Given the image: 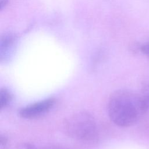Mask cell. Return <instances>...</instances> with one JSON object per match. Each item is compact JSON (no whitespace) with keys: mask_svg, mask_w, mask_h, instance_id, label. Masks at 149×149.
<instances>
[{"mask_svg":"<svg viewBox=\"0 0 149 149\" xmlns=\"http://www.w3.org/2000/svg\"><path fill=\"white\" fill-rule=\"evenodd\" d=\"M17 149H38L35 146L32 144L24 143L19 144L17 147Z\"/></svg>","mask_w":149,"mask_h":149,"instance_id":"6","label":"cell"},{"mask_svg":"<svg viewBox=\"0 0 149 149\" xmlns=\"http://www.w3.org/2000/svg\"><path fill=\"white\" fill-rule=\"evenodd\" d=\"M38 149H67L63 147H61L59 146H55V145H51V146H47Z\"/></svg>","mask_w":149,"mask_h":149,"instance_id":"9","label":"cell"},{"mask_svg":"<svg viewBox=\"0 0 149 149\" xmlns=\"http://www.w3.org/2000/svg\"><path fill=\"white\" fill-rule=\"evenodd\" d=\"M9 0H0V9L2 10L8 3Z\"/></svg>","mask_w":149,"mask_h":149,"instance_id":"10","label":"cell"},{"mask_svg":"<svg viewBox=\"0 0 149 149\" xmlns=\"http://www.w3.org/2000/svg\"><path fill=\"white\" fill-rule=\"evenodd\" d=\"M8 143V138L6 136L1 134L0 136V147L1 148H5Z\"/></svg>","mask_w":149,"mask_h":149,"instance_id":"8","label":"cell"},{"mask_svg":"<svg viewBox=\"0 0 149 149\" xmlns=\"http://www.w3.org/2000/svg\"><path fill=\"white\" fill-rule=\"evenodd\" d=\"M12 101V94L5 87L0 89V109L2 110L9 106Z\"/></svg>","mask_w":149,"mask_h":149,"instance_id":"5","label":"cell"},{"mask_svg":"<svg viewBox=\"0 0 149 149\" xmlns=\"http://www.w3.org/2000/svg\"><path fill=\"white\" fill-rule=\"evenodd\" d=\"M140 50L149 59V42L141 45Z\"/></svg>","mask_w":149,"mask_h":149,"instance_id":"7","label":"cell"},{"mask_svg":"<svg viewBox=\"0 0 149 149\" xmlns=\"http://www.w3.org/2000/svg\"><path fill=\"white\" fill-rule=\"evenodd\" d=\"M55 100L48 98L21 108L19 115L24 119H34L48 113L54 107Z\"/></svg>","mask_w":149,"mask_h":149,"instance_id":"3","label":"cell"},{"mask_svg":"<svg viewBox=\"0 0 149 149\" xmlns=\"http://www.w3.org/2000/svg\"><path fill=\"white\" fill-rule=\"evenodd\" d=\"M66 134L77 140L89 141L97 134L94 118L86 111H79L68 117L63 123Z\"/></svg>","mask_w":149,"mask_h":149,"instance_id":"2","label":"cell"},{"mask_svg":"<svg viewBox=\"0 0 149 149\" xmlns=\"http://www.w3.org/2000/svg\"><path fill=\"white\" fill-rule=\"evenodd\" d=\"M148 109L142 95L127 89L114 91L108 102L109 119L120 127L133 125Z\"/></svg>","mask_w":149,"mask_h":149,"instance_id":"1","label":"cell"},{"mask_svg":"<svg viewBox=\"0 0 149 149\" xmlns=\"http://www.w3.org/2000/svg\"><path fill=\"white\" fill-rule=\"evenodd\" d=\"M16 37L12 34L4 35L0 41V61L7 63L12 58L16 47Z\"/></svg>","mask_w":149,"mask_h":149,"instance_id":"4","label":"cell"}]
</instances>
